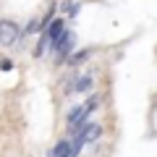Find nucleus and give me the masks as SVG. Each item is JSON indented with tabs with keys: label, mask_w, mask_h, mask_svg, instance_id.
Listing matches in <instances>:
<instances>
[{
	"label": "nucleus",
	"mask_w": 157,
	"mask_h": 157,
	"mask_svg": "<svg viewBox=\"0 0 157 157\" xmlns=\"http://www.w3.org/2000/svg\"><path fill=\"white\" fill-rule=\"evenodd\" d=\"M89 55H92V47H84V50L73 52V55L68 58V63H71V66H78V63H84V60H86Z\"/></svg>",
	"instance_id": "9"
},
{
	"label": "nucleus",
	"mask_w": 157,
	"mask_h": 157,
	"mask_svg": "<svg viewBox=\"0 0 157 157\" xmlns=\"http://www.w3.org/2000/svg\"><path fill=\"white\" fill-rule=\"evenodd\" d=\"M52 55H55V63H66L68 58L73 55V32L71 29H66L63 37L52 45Z\"/></svg>",
	"instance_id": "3"
},
{
	"label": "nucleus",
	"mask_w": 157,
	"mask_h": 157,
	"mask_svg": "<svg viewBox=\"0 0 157 157\" xmlns=\"http://www.w3.org/2000/svg\"><path fill=\"white\" fill-rule=\"evenodd\" d=\"M24 32H26V34H34V32H42V29H39V21H37V18H32V21L26 24V29H24Z\"/></svg>",
	"instance_id": "11"
},
{
	"label": "nucleus",
	"mask_w": 157,
	"mask_h": 157,
	"mask_svg": "<svg viewBox=\"0 0 157 157\" xmlns=\"http://www.w3.org/2000/svg\"><path fill=\"white\" fill-rule=\"evenodd\" d=\"M92 86H94V76L92 73H81V76H76L68 84L66 94H84V92H92Z\"/></svg>",
	"instance_id": "5"
},
{
	"label": "nucleus",
	"mask_w": 157,
	"mask_h": 157,
	"mask_svg": "<svg viewBox=\"0 0 157 157\" xmlns=\"http://www.w3.org/2000/svg\"><path fill=\"white\" fill-rule=\"evenodd\" d=\"M81 147H84V141L73 134L71 139H60L58 141V144L50 149V157H78L81 155Z\"/></svg>",
	"instance_id": "2"
},
{
	"label": "nucleus",
	"mask_w": 157,
	"mask_h": 157,
	"mask_svg": "<svg viewBox=\"0 0 157 157\" xmlns=\"http://www.w3.org/2000/svg\"><path fill=\"white\" fill-rule=\"evenodd\" d=\"M0 68H3V71H11V60H8V58H3V60H0Z\"/></svg>",
	"instance_id": "12"
},
{
	"label": "nucleus",
	"mask_w": 157,
	"mask_h": 157,
	"mask_svg": "<svg viewBox=\"0 0 157 157\" xmlns=\"http://www.w3.org/2000/svg\"><path fill=\"white\" fill-rule=\"evenodd\" d=\"M71 136H73V134H71ZM76 136L84 141V144H92V141H97V139L102 136V126H97V123H86L84 128H78V131H76Z\"/></svg>",
	"instance_id": "6"
},
{
	"label": "nucleus",
	"mask_w": 157,
	"mask_h": 157,
	"mask_svg": "<svg viewBox=\"0 0 157 157\" xmlns=\"http://www.w3.org/2000/svg\"><path fill=\"white\" fill-rule=\"evenodd\" d=\"M18 37H21V32H18V26L13 21H0V45L13 47L18 42Z\"/></svg>",
	"instance_id": "4"
},
{
	"label": "nucleus",
	"mask_w": 157,
	"mask_h": 157,
	"mask_svg": "<svg viewBox=\"0 0 157 157\" xmlns=\"http://www.w3.org/2000/svg\"><path fill=\"white\" fill-rule=\"evenodd\" d=\"M63 32H66V24H63V18H55V21H50V24H47V29H45L42 34H45V37L50 39V47H52V45L58 42V39L63 37Z\"/></svg>",
	"instance_id": "7"
},
{
	"label": "nucleus",
	"mask_w": 157,
	"mask_h": 157,
	"mask_svg": "<svg viewBox=\"0 0 157 157\" xmlns=\"http://www.w3.org/2000/svg\"><path fill=\"white\" fill-rule=\"evenodd\" d=\"M60 11L66 13V16H78V11H81V3H76V0H66V3H63L60 6Z\"/></svg>",
	"instance_id": "8"
},
{
	"label": "nucleus",
	"mask_w": 157,
	"mask_h": 157,
	"mask_svg": "<svg viewBox=\"0 0 157 157\" xmlns=\"http://www.w3.org/2000/svg\"><path fill=\"white\" fill-rule=\"evenodd\" d=\"M47 50H50V39H47L45 34H42V37H39V42H37V47H34L32 52H34V58H42Z\"/></svg>",
	"instance_id": "10"
},
{
	"label": "nucleus",
	"mask_w": 157,
	"mask_h": 157,
	"mask_svg": "<svg viewBox=\"0 0 157 157\" xmlns=\"http://www.w3.org/2000/svg\"><path fill=\"white\" fill-rule=\"evenodd\" d=\"M102 102L100 94H89V100L84 102V105H76L71 113H68V134H76L78 128H84L86 126V118L92 115V110H97Z\"/></svg>",
	"instance_id": "1"
}]
</instances>
